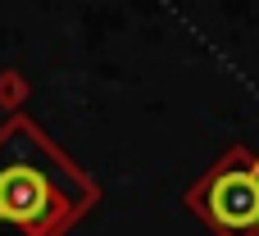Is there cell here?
I'll use <instances>...</instances> for the list:
<instances>
[{"instance_id": "6da1fadb", "label": "cell", "mask_w": 259, "mask_h": 236, "mask_svg": "<svg viewBox=\"0 0 259 236\" xmlns=\"http://www.w3.org/2000/svg\"><path fill=\"white\" fill-rule=\"evenodd\" d=\"M91 200L96 186L27 118L0 127V236H59Z\"/></svg>"}, {"instance_id": "7a4b0ae2", "label": "cell", "mask_w": 259, "mask_h": 236, "mask_svg": "<svg viewBox=\"0 0 259 236\" xmlns=\"http://www.w3.org/2000/svg\"><path fill=\"white\" fill-rule=\"evenodd\" d=\"M191 209L219 236H259V159L232 150L191 191Z\"/></svg>"}]
</instances>
